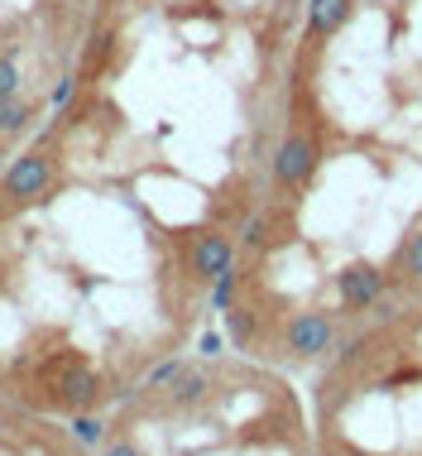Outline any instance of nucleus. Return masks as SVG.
<instances>
[{
    "instance_id": "obj_1",
    "label": "nucleus",
    "mask_w": 422,
    "mask_h": 456,
    "mask_svg": "<svg viewBox=\"0 0 422 456\" xmlns=\"http://www.w3.org/2000/svg\"><path fill=\"white\" fill-rule=\"evenodd\" d=\"M317 164H321V134L307 116H297L288 126V134H283L279 154H274V183L283 192H303L312 183Z\"/></svg>"
},
{
    "instance_id": "obj_2",
    "label": "nucleus",
    "mask_w": 422,
    "mask_h": 456,
    "mask_svg": "<svg viewBox=\"0 0 422 456\" xmlns=\"http://www.w3.org/2000/svg\"><path fill=\"white\" fill-rule=\"evenodd\" d=\"M53 159H48L44 150H29V154H20L15 164L5 168V178H0V197H5L10 207H24V202H34V197H44L48 188H53Z\"/></svg>"
},
{
    "instance_id": "obj_3",
    "label": "nucleus",
    "mask_w": 422,
    "mask_h": 456,
    "mask_svg": "<svg viewBox=\"0 0 422 456\" xmlns=\"http://www.w3.org/2000/svg\"><path fill=\"white\" fill-rule=\"evenodd\" d=\"M331 341H337V322H331V313H293L288 322H283V351L293 355V361H312V355L331 351Z\"/></svg>"
},
{
    "instance_id": "obj_4",
    "label": "nucleus",
    "mask_w": 422,
    "mask_h": 456,
    "mask_svg": "<svg viewBox=\"0 0 422 456\" xmlns=\"http://www.w3.org/2000/svg\"><path fill=\"white\" fill-rule=\"evenodd\" d=\"M231 269H235V240L226 231H197L188 240V274L197 283H216Z\"/></svg>"
},
{
    "instance_id": "obj_5",
    "label": "nucleus",
    "mask_w": 422,
    "mask_h": 456,
    "mask_svg": "<svg viewBox=\"0 0 422 456\" xmlns=\"http://www.w3.org/2000/svg\"><path fill=\"white\" fill-rule=\"evenodd\" d=\"M384 269L379 265H369V260H355V265H345L341 274H337V293H341V303L351 307V313H369L379 298H384Z\"/></svg>"
},
{
    "instance_id": "obj_6",
    "label": "nucleus",
    "mask_w": 422,
    "mask_h": 456,
    "mask_svg": "<svg viewBox=\"0 0 422 456\" xmlns=\"http://www.w3.org/2000/svg\"><path fill=\"white\" fill-rule=\"evenodd\" d=\"M96 399H101V379H96V370H86L82 361H68V375L58 379V403H63L68 413H82V409H92Z\"/></svg>"
},
{
    "instance_id": "obj_7",
    "label": "nucleus",
    "mask_w": 422,
    "mask_h": 456,
    "mask_svg": "<svg viewBox=\"0 0 422 456\" xmlns=\"http://www.w3.org/2000/svg\"><path fill=\"white\" fill-rule=\"evenodd\" d=\"M355 0H307V44H327L351 20Z\"/></svg>"
},
{
    "instance_id": "obj_8",
    "label": "nucleus",
    "mask_w": 422,
    "mask_h": 456,
    "mask_svg": "<svg viewBox=\"0 0 422 456\" xmlns=\"http://www.w3.org/2000/svg\"><path fill=\"white\" fill-rule=\"evenodd\" d=\"M207 389H211V375H207V370H188V365H183L178 379L168 385V399H173V409H192V403L207 399Z\"/></svg>"
},
{
    "instance_id": "obj_9",
    "label": "nucleus",
    "mask_w": 422,
    "mask_h": 456,
    "mask_svg": "<svg viewBox=\"0 0 422 456\" xmlns=\"http://www.w3.org/2000/svg\"><path fill=\"white\" fill-rule=\"evenodd\" d=\"M34 110H39V106H34L24 92L5 96V102H0V134H20V130L34 120Z\"/></svg>"
},
{
    "instance_id": "obj_10",
    "label": "nucleus",
    "mask_w": 422,
    "mask_h": 456,
    "mask_svg": "<svg viewBox=\"0 0 422 456\" xmlns=\"http://www.w3.org/2000/svg\"><path fill=\"white\" fill-rule=\"evenodd\" d=\"M394 269H399V279H403V283L422 289V226L403 240V250H399V260H394Z\"/></svg>"
},
{
    "instance_id": "obj_11",
    "label": "nucleus",
    "mask_w": 422,
    "mask_h": 456,
    "mask_svg": "<svg viewBox=\"0 0 422 456\" xmlns=\"http://www.w3.org/2000/svg\"><path fill=\"white\" fill-rule=\"evenodd\" d=\"M68 433L82 442V447H101L106 442V418H96V413H72V423H68Z\"/></svg>"
},
{
    "instance_id": "obj_12",
    "label": "nucleus",
    "mask_w": 422,
    "mask_h": 456,
    "mask_svg": "<svg viewBox=\"0 0 422 456\" xmlns=\"http://www.w3.org/2000/svg\"><path fill=\"white\" fill-rule=\"evenodd\" d=\"M20 82H24L20 58H15V53H0V102H5V96H15Z\"/></svg>"
},
{
    "instance_id": "obj_13",
    "label": "nucleus",
    "mask_w": 422,
    "mask_h": 456,
    "mask_svg": "<svg viewBox=\"0 0 422 456\" xmlns=\"http://www.w3.org/2000/svg\"><path fill=\"white\" fill-rule=\"evenodd\" d=\"M235 283H240V274H235V269L211 283V307H216V313H226V307L235 303Z\"/></svg>"
},
{
    "instance_id": "obj_14",
    "label": "nucleus",
    "mask_w": 422,
    "mask_h": 456,
    "mask_svg": "<svg viewBox=\"0 0 422 456\" xmlns=\"http://www.w3.org/2000/svg\"><path fill=\"white\" fill-rule=\"evenodd\" d=\"M178 370H183V361H164V365H154L144 375V389H168L173 379H178Z\"/></svg>"
},
{
    "instance_id": "obj_15",
    "label": "nucleus",
    "mask_w": 422,
    "mask_h": 456,
    "mask_svg": "<svg viewBox=\"0 0 422 456\" xmlns=\"http://www.w3.org/2000/svg\"><path fill=\"white\" fill-rule=\"evenodd\" d=\"M72 96H77V77H72V72H68V77H63V82H58V87H53V106H58V110H63V106L72 102Z\"/></svg>"
},
{
    "instance_id": "obj_16",
    "label": "nucleus",
    "mask_w": 422,
    "mask_h": 456,
    "mask_svg": "<svg viewBox=\"0 0 422 456\" xmlns=\"http://www.w3.org/2000/svg\"><path fill=\"white\" fill-rule=\"evenodd\" d=\"M101 456H144V452L134 447L130 437H116V442H106V447H101Z\"/></svg>"
},
{
    "instance_id": "obj_17",
    "label": "nucleus",
    "mask_w": 422,
    "mask_h": 456,
    "mask_svg": "<svg viewBox=\"0 0 422 456\" xmlns=\"http://www.w3.org/2000/svg\"><path fill=\"white\" fill-rule=\"evenodd\" d=\"M202 355H221V337H216V331H207V337H202Z\"/></svg>"
}]
</instances>
